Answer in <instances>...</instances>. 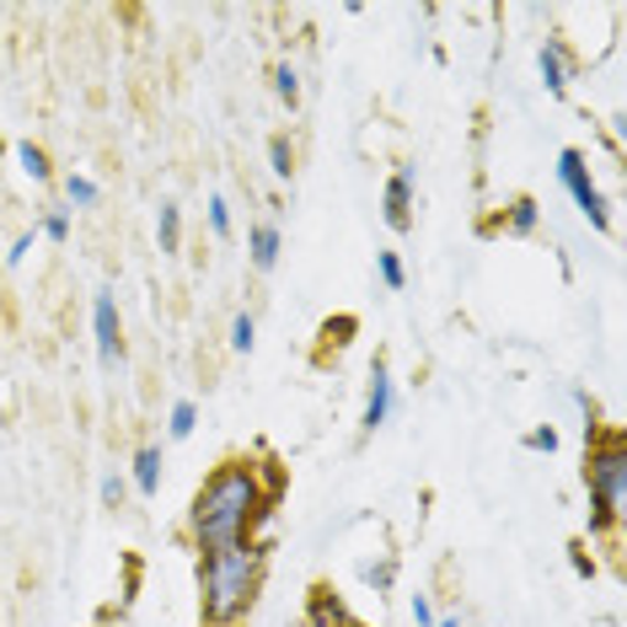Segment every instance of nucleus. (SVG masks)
Returning a JSON list of instances; mask_svg holds the SVG:
<instances>
[{
	"label": "nucleus",
	"instance_id": "obj_14",
	"mask_svg": "<svg viewBox=\"0 0 627 627\" xmlns=\"http://www.w3.org/2000/svg\"><path fill=\"white\" fill-rule=\"evenodd\" d=\"M16 167L28 172L33 183H54V162H48V151L33 145V140H16Z\"/></svg>",
	"mask_w": 627,
	"mask_h": 627
},
{
	"label": "nucleus",
	"instance_id": "obj_16",
	"mask_svg": "<svg viewBox=\"0 0 627 627\" xmlns=\"http://www.w3.org/2000/svg\"><path fill=\"white\" fill-rule=\"evenodd\" d=\"M65 199H70V209H97L102 188H97L86 172H70V177H65Z\"/></svg>",
	"mask_w": 627,
	"mask_h": 627
},
{
	"label": "nucleus",
	"instance_id": "obj_1",
	"mask_svg": "<svg viewBox=\"0 0 627 627\" xmlns=\"http://www.w3.org/2000/svg\"><path fill=\"white\" fill-rule=\"evenodd\" d=\"M279 504L263 494L257 461L252 457H226L188 504V547L194 552H226V547L257 542V526L274 520Z\"/></svg>",
	"mask_w": 627,
	"mask_h": 627
},
{
	"label": "nucleus",
	"instance_id": "obj_26",
	"mask_svg": "<svg viewBox=\"0 0 627 627\" xmlns=\"http://www.w3.org/2000/svg\"><path fill=\"white\" fill-rule=\"evenodd\" d=\"M526 451H547V457H552V451H558V429H552V424L526 429Z\"/></svg>",
	"mask_w": 627,
	"mask_h": 627
},
{
	"label": "nucleus",
	"instance_id": "obj_7",
	"mask_svg": "<svg viewBox=\"0 0 627 627\" xmlns=\"http://www.w3.org/2000/svg\"><path fill=\"white\" fill-rule=\"evenodd\" d=\"M392 414H397V381L386 371V360L376 354V365H371V392H365V414H360V440H371L376 429H386Z\"/></svg>",
	"mask_w": 627,
	"mask_h": 627
},
{
	"label": "nucleus",
	"instance_id": "obj_20",
	"mask_svg": "<svg viewBox=\"0 0 627 627\" xmlns=\"http://www.w3.org/2000/svg\"><path fill=\"white\" fill-rule=\"evenodd\" d=\"M252 343H257V317H252V311H237V317H231V349H237V354H252Z\"/></svg>",
	"mask_w": 627,
	"mask_h": 627
},
{
	"label": "nucleus",
	"instance_id": "obj_24",
	"mask_svg": "<svg viewBox=\"0 0 627 627\" xmlns=\"http://www.w3.org/2000/svg\"><path fill=\"white\" fill-rule=\"evenodd\" d=\"M209 231H215V242H231V205H226V194H209Z\"/></svg>",
	"mask_w": 627,
	"mask_h": 627
},
{
	"label": "nucleus",
	"instance_id": "obj_30",
	"mask_svg": "<svg viewBox=\"0 0 627 627\" xmlns=\"http://www.w3.org/2000/svg\"><path fill=\"white\" fill-rule=\"evenodd\" d=\"M435 627H461L457 617H435Z\"/></svg>",
	"mask_w": 627,
	"mask_h": 627
},
{
	"label": "nucleus",
	"instance_id": "obj_3",
	"mask_svg": "<svg viewBox=\"0 0 627 627\" xmlns=\"http://www.w3.org/2000/svg\"><path fill=\"white\" fill-rule=\"evenodd\" d=\"M585 488H590V537H612L627 520V435L617 424H585Z\"/></svg>",
	"mask_w": 627,
	"mask_h": 627
},
{
	"label": "nucleus",
	"instance_id": "obj_18",
	"mask_svg": "<svg viewBox=\"0 0 627 627\" xmlns=\"http://www.w3.org/2000/svg\"><path fill=\"white\" fill-rule=\"evenodd\" d=\"M268 172H274V177H295V145H290V134H274V140H268Z\"/></svg>",
	"mask_w": 627,
	"mask_h": 627
},
{
	"label": "nucleus",
	"instance_id": "obj_22",
	"mask_svg": "<svg viewBox=\"0 0 627 627\" xmlns=\"http://www.w3.org/2000/svg\"><path fill=\"white\" fill-rule=\"evenodd\" d=\"M376 274H381V285H386V290H403V285H408V268H403V257H397V252H376Z\"/></svg>",
	"mask_w": 627,
	"mask_h": 627
},
{
	"label": "nucleus",
	"instance_id": "obj_12",
	"mask_svg": "<svg viewBox=\"0 0 627 627\" xmlns=\"http://www.w3.org/2000/svg\"><path fill=\"white\" fill-rule=\"evenodd\" d=\"M248 252H252V268H257V274H274V268H279V252H285L279 226H274V220H257L248 231Z\"/></svg>",
	"mask_w": 627,
	"mask_h": 627
},
{
	"label": "nucleus",
	"instance_id": "obj_28",
	"mask_svg": "<svg viewBox=\"0 0 627 627\" xmlns=\"http://www.w3.org/2000/svg\"><path fill=\"white\" fill-rule=\"evenodd\" d=\"M408 612H414V627H435V601H429V595H414Z\"/></svg>",
	"mask_w": 627,
	"mask_h": 627
},
{
	"label": "nucleus",
	"instance_id": "obj_10",
	"mask_svg": "<svg viewBox=\"0 0 627 627\" xmlns=\"http://www.w3.org/2000/svg\"><path fill=\"white\" fill-rule=\"evenodd\" d=\"M129 488L140 494V499H156L162 494V446L156 440H145L134 461H129Z\"/></svg>",
	"mask_w": 627,
	"mask_h": 627
},
{
	"label": "nucleus",
	"instance_id": "obj_11",
	"mask_svg": "<svg viewBox=\"0 0 627 627\" xmlns=\"http://www.w3.org/2000/svg\"><path fill=\"white\" fill-rule=\"evenodd\" d=\"M537 226H542V205H537L531 194H515L488 231H504V237H537Z\"/></svg>",
	"mask_w": 627,
	"mask_h": 627
},
{
	"label": "nucleus",
	"instance_id": "obj_17",
	"mask_svg": "<svg viewBox=\"0 0 627 627\" xmlns=\"http://www.w3.org/2000/svg\"><path fill=\"white\" fill-rule=\"evenodd\" d=\"M274 97H279L290 113L300 108V70H295L290 59H285V65H274Z\"/></svg>",
	"mask_w": 627,
	"mask_h": 627
},
{
	"label": "nucleus",
	"instance_id": "obj_2",
	"mask_svg": "<svg viewBox=\"0 0 627 627\" xmlns=\"http://www.w3.org/2000/svg\"><path fill=\"white\" fill-rule=\"evenodd\" d=\"M268 580V542L199 552V627H248Z\"/></svg>",
	"mask_w": 627,
	"mask_h": 627
},
{
	"label": "nucleus",
	"instance_id": "obj_4",
	"mask_svg": "<svg viewBox=\"0 0 627 627\" xmlns=\"http://www.w3.org/2000/svg\"><path fill=\"white\" fill-rule=\"evenodd\" d=\"M558 183L569 188V199L580 205V215H585L595 231H612V205H606V194L595 188L590 156L580 151V145H563V151H558Z\"/></svg>",
	"mask_w": 627,
	"mask_h": 627
},
{
	"label": "nucleus",
	"instance_id": "obj_23",
	"mask_svg": "<svg viewBox=\"0 0 627 627\" xmlns=\"http://www.w3.org/2000/svg\"><path fill=\"white\" fill-rule=\"evenodd\" d=\"M360 574H365V585L376 590V595H386V590L397 585V558H381V563H365Z\"/></svg>",
	"mask_w": 627,
	"mask_h": 627
},
{
	"label": "nucleus",
	"instance_id": "obj_6",
	"mask_svg": "<svg viewBox=\"0 0 627 627\" xmlns=\"http://www.w3.org/2000/svg\"><path fill=\"white\" fill-rule=\"evenodd\" d=\"M414 199H418V167L403 162L381 188V215H386L392 231H414Z\"/></svg>",
	"mask_w": 627,
	"mask_h": 627
},
{
	"label": "nucleus",
	"instance_id": "obj_13",
	"mask_svg": "<svg viewBox=\"0 0 627 627\" xmlns=\"http://www.w3.org/2000/svg\"><path fill=\"white\" fill-rule=\"evenodd\" d=\"M156 242H162V252H167V257H177V252H183V209L172 205H162V215H156Z\"/></svg>",
	"mask_w": 627,
	"mask_h": 627
},
{
	"label": "nucleus",
	"instance_id": "obj_9",
	"mask_svg": "<svg viewBox=\"0 0 627 627\" xmlns=\"http://www.w3.org/2000/svg\"><path fill=\"white\" fill-rule=\"evenodd\" d=\"M537 70H542V86L547 97H569V81H574V54H569V43L563 38H547L542 48H537Z\"/></svg>",
	"mask_w": 627,
	"mask_h": 627
},
{
	"label": "nucleus",
	"instance_id": "obj_21",
	"mask_svg": "<svg viewBox=\"0 0 627 627\" xmlns=\"http://www.w3.org/2000/svg\"><path fill=\"white\" fill-rule=\"evenodd\" d=\"M38 237H48V242H70V209H43L38 220Z\"/></svg>",
	"mask_w": 627,
	"mask_h": 627
},
{
	"label": "nucleus",
	"instance_id": "obj_8",
	"mask_svg": "<svg viewBox=\"0 0 627 627\" xmlns=\"http://www.w3.org/2000/svg\"><path fill=\"white\" fill-rule=\"evenodd\" d=\"M306 627H365V623L343 606V595L328 580H317V585L306 590Z\"/></svg>",
	"mask_w": 627,
	"mask_h": 627
},
{
	"label": "nucleus",
	"instance_id": "obj_19",
	"mask_svg": "<svg viewBox=\"0 0 627 627\" xmlns=\"http://www.w3.org/2000/svg\"><path fill=\"white\" fill-rule=\"evenodd\" d=\"M97 494H102V509H124V499H129V472H119V466H113V472H102V488H97Z\"/></svg>",
	"mask_w": 627,
	"mask_h": 627
},
{
	"label": "nucleus",
	"instance_id": "obj_15",
	"mask_svg": "<svg viewBox=\"0 0 627 627\" xmlns=\"http://www.w3.org/2000/svg\"><path fill=\"white\" fill-rule=\"evenodd\" d=\"M194 424H199V403H194V397H177L167 414V440H188Z\"/></svg>",
	"mask_w": 627,
	"mask_h": 627
},
{
	"label": "nucleus",
	"instance_id": "obj_25",
	"mask_svg": "<svg viewBox=\"0 0 627 627\" xmlns=\"http://www.w3.org/2000/svg\"><path fill=\"white\" fill-rule=\"evenodd\" d=\"M354 328H360V322H354V317H338V322H322V343H328V349H343V343H349V333H354Z\"/></svg>",
	"mask_w": 627,
	"mask_h": 627
},
{
	"label": "nucleus",
	"instance_id": "obj_5",
	"mask_svg": "<svg viewBox=\"0 0 627 627\" xmlns=\"http://www.w3.org/2000/svg\"><path fill=\"white\" fill-rule=\"evenodd\" d=\"M91 333H97V360L113 371V365L124 360V322H119V300H113V290L91 295Z\"/></svg>",
	"mask_w": 627,
	"mask_h": 627
},
{
	"label": "nucleus",
	"instance_id": "obj_29",
	"mask_svg": "<svg viewBox=\"0 0 627 627\" xmlns=\"http://www.w3.org/2000/svg\"><path fill=\"white\" fill-rule=\"evenodd\" d=\"M574 574H585V580H590V574H595V563H590V558H585V547H574Z\"/></svg>",
	"mask_w": 627,
	"mask_h": 627
},
{
	"label": "nucleus",
	"instance_id": "obj_27",
	"mask_svg": "<svg viewBox=\"0 0 627 627\" xmlns=\"http://www.w3.org/2000/svg\"><path fill=\"white\" fill-rule=\"evenodd\" d=\"M33 242H38V231H22V237L11 242V252H6V268H22V263H28V252H33Z\"/></svg>",
	"mask_w": 627,
	"mask_h": 627
}]
</instances>
